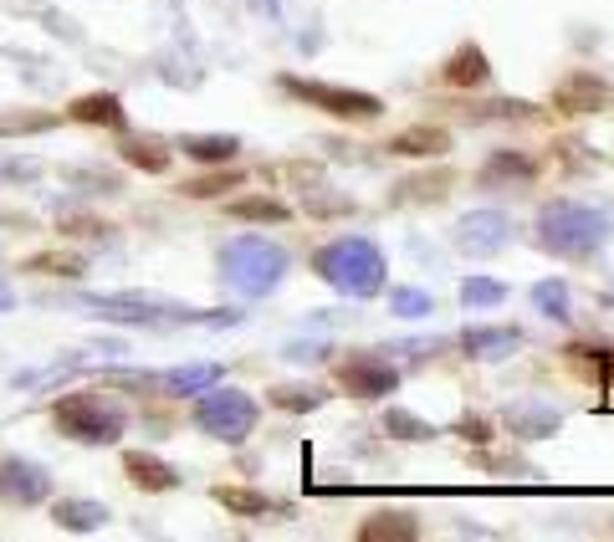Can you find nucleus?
<instances>
[{"mask_svg":"<svg viewBox=\"0 0 614 542\" xmlns=\"http://www.w3.org/2000/svg\"><path fill=\"white\" fill-rule=\"evenodd\" d=\"M614 235L610 210L578 205V199H548L538 210V246L563 256V261H589V256Z\"/></svg>","mask_w":614,"mask_h":542,"instance_id":"f257e3e1","label":"nucleus"},{"mask_svg":"<svg viewBox=\"0 0 614 542\" xmlns=\"http://www.w3.org/2000/svg\"><path fill=\"white\" fill-rule=\"evenodd\" d=\"M318 276H323L333 292H344V297H374L384 287V251L369 241V235H338V241H328L323 251H318Z\"/></svg>","mask_w":614,"mask_h":542,"instance_id":"f03ea898","label":"nucleus"},{"mask_svg":"<svg viewBox=\"0 0 614 542\" xmlns=\"http://www.w3.org/2000/svg\"><path fill=\"white\" fill-rule=\"evenodd\" d=\"M220 271H226V282L241 297H267L287 276V251L277 241H267V235H241V241H231L220 251Z\"/></svg>","mask_w":614,"mask_h":542,"instance_id":"7ed1b4c3","label":"nucleus"},{"mask_svg":"<svg viewBox=\"0 0 614 542\" xmlns=\"http://www.w3.org/2000/svg\"><path fill=\"white\" fill-rule=\"evenodd\" d=\"M52 415H56V425L73 435V440H82V446H108L128 425V410L108 395H67V399H56Z\"/></svg>","mask_w":614,"mask_h":542,"instance_id":"20e7f679","label":"nucleus"},{"mask_svg":"<svg viewBox=\"0 0 614 542\" xmlns=\"http://www.w3.org/2000/svg\"><path fill=\"white\" fill-rule=\"evenodd\" d=\"M256 399L246 389H216V384H205L195 399V425L210 440H226V446H241L246 435L256 430Z\"/></svg>","mask_w":614,"mask_h":542,"instance_id":"39448f33","label":"nucleus"},{"mask_svg":"<svg viewBox=\"0 0 614 542\" xmlns=\"http://www.w3.org/2000/svg\"><path fill=\"white\" fill-rule=\"evenodd\" d=\"M282 92L287 98H297V103H307V108L328 113V118H344V124H374L384 113V103L374 98V92L363 88H333V82H312V77H282Z\"/></svg>","mask_w":614,"mask_h":542,"instance_id":"423d86ee","label":"nucleus"},{"mask_svg":"<svg viewBox=\"0 0 614 542\" xmlns=\"http://www.w3.org/2000/svg\"><path fill=\"white\" fill-rule=\"evenodd\" d=\"M338 384L348 389V399H389L399 389V374L395 363L374 359V353H348L344 363H338Z\"/></svg>","mask_w":614,"mask_h":542,"instance_id":"0eeeda50","label":"nucleus"},{"mask_svg":"<svg viewBox=\"0 0 614 542\" xmlns=\"http://www.w3.org/2000/svg\"><path fill=\"white\" fill-rule=\"evenodd\" d=\"M548 103H553L559 118H594V113H604L614 103V92H610V82L594 73H568L559 88H553Z\"/></svg>","mask_w":614,"mask_h":542,"instance_id":"6e6552de","label":"nucleus"},{"mask_svg":"<svg viewBox=\"0 0 614 542\" xmlns=\"http://www.w3.org/2000/svg\"><path fill=\"white\" fill-rule=\"evenodd\" d=\"M456 251L466 256H497L507 246V235H512V220L502 210H471V216L456 220Z\"/></svg>","mask_w":614,"mask_h":542,"instance_id":"1a4fd4ad","label":"nucleus"},{"mask_svg":"<svg viewBox=\"0 0 614 542\" xmlns=\"http://www.w3.org/2000/svg\"><path fill=\"white\" fill-rule=\"evenodd\" d=\"M47 491H52V476H47L37 461H21V455L0 461V496H5V502L37 506Z\"/></svg>","mask_w":614,"mask_h":542,"instance_id":"9d476101","label":"nucleus"},{"mask_svg":"<svg viewBox=\"0 0 614 542\" xmlns=\"http://www.w3.org/2000/svg\"><path fill=\"white\" fill-rule=\"evenodd\" d=\"M440 82L446 88H461V92H482L491 82V62L476 41H461L446 62H440Z\"/></svg>","mask_w":614,"mask_h":542,"instance_id":"9b49d317","label":"nucleus"},{"mask_svg":"<svg viewBox=\"0 0 614 542\" xmlns=\"http://www.w3.org/2000/svg\"><path fill=\"white\" fill-rule=\"evenodd\" d=\"M389 154H399V159H446L451 154V133L440 124H410L405 133L389 139Z\"/></svg>","mask_w":614,"mask_h":542,"instance_id":"f8f14e48","label":"nucleus"},{"mask_svg":"<svg viewBox=\"0 0 614 542\" xmlns=\"http://www.w3.org/2000/svg\"><path fill=\"white\" fill-rule=\"evenodd\" d=\"M538 169H542L538 154H527V149H497L482 164V184H533Z\"/></svg>","mask_w":614,"mask_h":542,"instance_id":"ddd939ff","label":"nucleus"},{"mask_svg":"<svg viewBox=\"0 0 614 542\" xmlns=\"http://www.w3.org/2000/svg\"><path fill=\"white\" fill-rule=\"evenodd\" d=\"M124 470H128V481H133L139 491H175L180 487V470L169 466V461H159L154 451H128Z\"/></svg>","mask_w":614,"mask_h":542,"instance_id":"4468645a","label":"nucleus"},{"mask_svg":"<svg viewBox=\"0 0 614 542\" xmlns=\"http://www.w3.org/2000/svg\"><path fill=\"white\" fill-rule=\"evenodd\" d=\"M517 344H523L517 327H466V333H461V348H466L471 359H502V353H512Z\"/></svg>","mask_w":614,"mask_h":542,"instance_id":"2eb2a0df","label":"nucleus"},{"mask_svg":"<svg viewBox=\"0 0 614 542\" xmlns=\"http://www.w3.org/2000/svg\"><path fill=\"white\" fill-rule=\"evenodd\" d=\"M415 538H420V527L410 512H374L359 527V542H415Z\"/></svg>","mask_w":614,"mask_h":542,"instance_id":"dca6fc26","label":"nucleus"},{"mask_svg":"<svg viewBox=\"0 0 614 542\" xmlns=\"http://www.w3.org/2000/svg\"><path fill=\"white\" fill-rule=\"evenodd\" d=\"M456 184V169H435V175H415V180H399L395 184V205H425V199H446V190Z\"/></svg>","mask_w":614,"mask_h":542,"instance_id":"f3484780","label":"nucleus"},{"mask_svg":"<svg viewBox=\"0 0 614 542\" xmlns=\"http://www.w3.org/2000/svg\"><path fill=\"white\" fill-rule=\"evenodd\" d=\"M56 522L67 527V532H98V527L108 522V506L82 502V496H62V502H56Z\"/></svg>","mask_w":614,"mask_h":542,"instance_id":"a211bd4d","label":"nucleus"},{"mask_svg":"<svg viewBox=\"0 0 614 542\" xmlns=\"http://www.w3.org/2000/svg\"><path fill=\"white\" fill-rule=\"evenodd\" d=\"M77 124H103V128H124V103L113 98V92H88V98H77L73 108H67Z\"/></svg>","mask_w":614,"mask_h":542,"instance_id":"6ab92c4d","label":"nucleus"},{"mask_svg":"<svg viewBox=\"0 0 614 542\" xmlns=\"http://www.w3.org/2000/svg\"><path fill=\"white\" fill-rule=\"evenodd\" d=\"M507 425H512L517 440H538V435L559 430V410H548V404H517V410H507Z\"/></svg>","mask_w":614,"mask_h":542,"instance_id":"aec40b11","label":"nucleus"},{"mask_svg":"<svg viewBox=\"0 0 614 542\" xmlns=\"http://www.w3.org/2000/svg\"><path fill=\"white\" fill-rule=\"evenodd\" d=\"M533 308H538V318H548V323H568V318H574V302H568V282H559V276L538 282V287H533Z\"/></svg>","mask_w":614,"mask_h":542,"instance_id":"412c9836","label":"nucleus"},{"mask_svg":"<svg viewBox=\"0 0 614 542\" xmlns=\"http://www.w3.org/2000/svg\"><path fill=\"white\" fill-rule=\"evenodd\" d=\"M267 399L277 404V410H287V415H307V410H318L328 395L318 389V384H277Z\"/></svg>","mask_w":614,"mask_h":542,"instance_id":"4be33fe9","label":"nucleus"},{"mask_svg":"<svg viewBox=\"0 0 614 542\" xmlns=\"http://www.w3.org/2000/svg\"><path fill=\"white\" fill-rule=\"evenodd\" d=\"M226 216L277 225V220H287V205H282V199H267V195H252V199H231V205H226Z\"/></svg>","mask_w":614,"mask_h":542,"instance_id":"5701e85b","label":"nucleus"},{"mask_svg":"<svg viewBox=\"0 0 614 542\" xmlns=\"http://www.w3.org/2000/svg\"><path fill=\"white\" fill-rule=\"evenodd\" d=\"M384 430H389V440H405V446L435 440V425H425V420L410 415V410H389V415H384Z\"/></svg>","mask_w":614,"mask_h":542,"instance_id":"b1692460","label":"nucleus"},{"mask_svg":"<svg viewBox=\"0 0 614 542\" xmlns=\"http://www.w3.org/2000/svg\"><path fill=\"white\" fill-rule=\"evenodd\" d=\"M461 302L466 308H497V302H507V282H497V276H466L461 282Z\"/></svg>","mask_w":614,"mask_h":542,"instance_id":"393cba45","label":"nucleus"},{"mask_svg":"<svg viewBox=\"0 0 614 542\" xmlns=\"http://www.w3.org/2000/svg\"><path fill=\"white\" fill-rule=\"evenodd\" d=\"M216 502L241 512V517H261V512H267V496L252 487H216Z\"/></svg>","mask_w":614,"mask_h":542,"instance_id":"a878e982","label":"nucleus"},{"mask_svg":"<svg viewBox=\"0 0 614 542\" xmlns=\"http://www.w3.org/2000/svg\"><path fill=\"white\" fill-rule=\"evenodd\" d=\"M431 292H415V287H395L389 292V312L395 318H431Z\"/></svg>","mask_w":614,"mask_h":542,"instance_id":"bb28decb","label":"nucleus"},{"mask_svg":"<svg viewBox=\"0 0 614 542\" xmlns=\"http://www.w3.org/2000/svg\"><path fill=\"white\" fill-rule=\"evenodd\" d=\"M216 379H220V369H210V363H205V369H175V374H164V384H169L175 395H200L205 384H216Z\"/></svg>","mask_w":614,"mask_h":542,"instance_id":"cd10ccee","label":"nucleus"},{"mask_svg":"<svg viewBox=\"0 0 614 542\" xmlns=\"http://www.w3.org/2000/svg\"><path fill=\"white\" fill-rule=\"evenodd\" d=\"M235 149H241L235 139H184V154L200 164H226Z\"/></svg>","mask_w":614,"mask_h":542,"instance_id":"c85d7f7f","label":"nucleus"},{"mask_svg":"<svg viewBox=\"0 0 614 542\" xmlns=\"http://www.w3.org/2000/svg\"><path fill=\"white\" fill-rule=\"evenodd\" d=\"M456 435H461V440H471V446H491V440H497V425H491L487 415H461L456 420Z\"/></svg>","mask_w":614,"mask_h":542,"instance_id":"c756f323","label":"nucleus"},{"mask_svg":"<svg viewBox=\"0 0 614 542\" xmlns=\"http://www.w3.org/2000/svg\"><path fill=\"white\" fill-rule=\"evenodd\" d=\"M124 159L133 164V169H149V175H159L164 164H169V154H164L159 144H124Z\"/></svg>","mask_w":614,"mask_h":542,"instance_id":"7c9ffc66","label":"nucleus"},{"mask_svg":"<svg viewBox=\"0 0 614 542\" xmlns=\"http://www.w3.org/2000/svg\"><path fill=\"white\" fill-rule=\"evenodd\" d=\"M241 184V175H205V180L184 184L180 195H195V199H210V195H226V190H235Z\"/></svg>","mask_w":614,"mask_h":542,"instance_id":"2f4dec72","label":"nucleus"},{"mask_svg":"<svg viewBox=\"0 0 614 542\" xmlns=\"http://www.w3.org/2000/svg\"><path fill=\"white\" fill-rule=\"evenodd\" d=\"M0 308H11V297H5V292H0Z\"/></svg>","mask_w":614,"mask_h":542,"instance_id":"473e14b6","label":"nucleus"}]
</instances>
